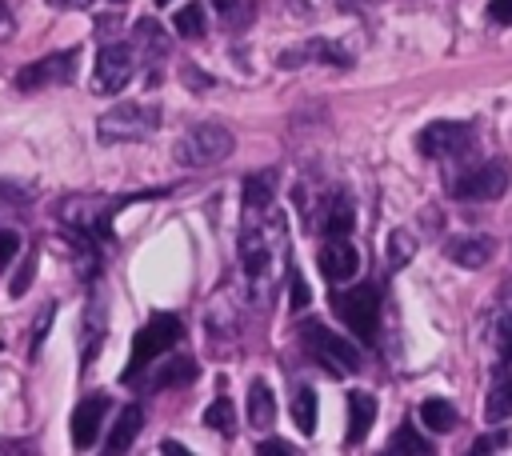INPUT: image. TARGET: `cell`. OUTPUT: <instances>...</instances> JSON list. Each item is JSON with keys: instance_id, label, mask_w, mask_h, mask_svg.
Masks as SVG:
<instances>
[{"instance_id": "5bb4252c", "label": "cell", "mask_w": 512, "mask_h": 456, "mask_svg": "<svg viewBox=\"0 0 512 456\" xmlns=\"http://www.w3.org/2000/svg\"><path fill=\"white\" fill-rule=\"evenodd\" d=\"M140 424H144V408H140V404H124V408L116 412V420H112L108 452H128L132 440H136V432H140Z\"/></svg>"}, {"instance_id": "7402d4cb", "label": "cell", "mask_w": 512, "mask_h": 456, "mask_svg": "<svg viewBox=\"0 0 512 456\" xmlns=\"http://www.w3.org/2000/svg\"><path fill=\"white\" fill-rule=\"evenodd\" d=\"M388 452H412V456H428V452H432V440H428V436H420L412 424H404V428H396V436H392Z\"/></svg>"}, {"instance_id": "44dd1931", "label": "cell", "mask_w": 512, "mask_h": 456, "mask_svg": "<svg viewBox=\"0 0 512 456\" xmlns=\"http://www.w3.org/2000/svg\"><path fill=\"white\" fill-rule=\"evenodd\" d=\"M240 264H244L252 276H264V268H268V244H264L256 232H248V236L240 240Z\"/></svg>"}, {"instance_id": "1f68e13d", "label": "cell", "mask_w": 512, "mask_h": 456, "mask_svg": "<svg viewBox=\"0 0 512 456\" xmlns=\"http://www.w3.org/2000/svg\"><path fill=\"white\" fill-rule=\"evenodd\" d=\"M256 452H260V456H272V452H276V456H296V448L284 444V440H260Z\"/></svg>"}, {"instance_id": "9c48e42d", "label": "cell", "mask_w": 512, "mask_h": 456, "mask_svg": "<svg viewBox=\"0 0 512 456\" xmlns=\"http://www.w3.org/2000/svg\"><path fill=\"white\" fill-rule=\"evenodd\" d=\"M468 144H472V124H460V120H432L416 136V148L424 156H456V152H468Z\"/></svg>"}, {"instance_id": "484cf974", "label": "cell", "mask_w": 512, "mask_h": 456, "mask_svg": "<svg viewBox=\"0 0 512 456\" xmlns=\"http://www.w3.org/2000/svg\"><path fill=\"white\" fill-rule=\"evenodd\" d=\"M492 348L500 360H512V312H500L492 320Z\"/></svg>"}, {"instance_id": "7c38bea8", "label": "cell", "mask_w": 512, "mask_h": 456, "mask_svg": "<svg viewBox=\"0 0 512 456\" xmlns=\"http://www.w3.org/2000/svg\"><path fill=\"white\" fill-rule=\"evenodd\" d=\"M492 252H496V244L488 236H456V240H448V260L460 264V268H484L492 260Z\"/></svg>"}, {"instance_id": "4dcf8cb0", "label": "cell", "mask_w": 512, "mask_h": 456, "mask_svg": "<svg viewBox=\"0 0 512 456\" xmlns=\"http://www.w3.org/2000/svg\"><path fill=\"white\" fill-rule=\"evenodd\" d=\"M32 272H36V256H28V260H24V268H20V276L8 284V292H12V296H24V292H28V284H32Z\"/></svg>"}, {"instance_id": "d590c367", "label": "cell", "mask_w": 512, "mask_h": 456, "mask_svg": "<svg viewBox=\"0 0 512 456\" xmlns=\"http://www.w3.org/2000/svg\"><path fill=\"white\" fill-rule=\"evenodd\" d=\"M492 448H504V436L496 432V436H480L476 444H472V452H492Z\"/></svg>"}, {"instance_id": "8fae6325", "label": "cell", "mask_w": 512, "mask_h": 456, "mask_svg": "<svg viewBox=\"0 0 512 456\" xmlns=\"http://www.w3.org/2000/svg\"><path fill=\"white\" fill-rule=\"evenodd\" d=\"M104 416H108V400H104V396L80 400L76 412H72V444H76V448H92L96 436H100Z\"/></svg>"}, {"instance_id": "52a82bcc", "label": "cell", "mask_w": 512, "mask_h": 456, "mask_svg": "<svg viewBox=\"0 0 512 456\" xmlns=\"http://www.w3.org/2000/svg\"><path fill=\"white\" fill-rule=\"evenodd\" d=\"M72 76H76V52L68 48V52H52L44 60L24 64L12 84L20 92H32V88H48V84H72Z\"/></svg>"}, {"instance_id": "ba28073f", "label": "cell", "mask_w": 512, "mask_h": 456, "mask_svg": "<svg viewBox=\"0 0 512 456\" xmlns=\"http://www.w3.org/2000/svg\"><path fill=\"white\" fill-rule=\"evenodd\" d=\"M504 192H508V168L500 160H488V164L464 172L452 184V196L456 200H500Z\"/></svg>"}, {"instance_id": "603a6c76", "label": "cell", "mask_w": 512, "mask_h": 456, "mask_svg": "<svg viewBox=\"0 0 512 456\" xmlns=\"http://www.w3.org/2000/svg\"><path fill=\"white\" fill-rule=\"evenodd\" d=\"M192 372H196V364H192L188 356H180V360L164 364V368H160V376H152V388H168V384H188V380H192Z\"/></svg>"}, {"instance_id": "d6a6232c", "label": "cell", "mask_w": 512, "mask_h": 456, "mask_svg": "<svg viewBox=\"0 0 512 456\" xmlns=\"http://www.w3.org/2000/svg\"><path fill=\"white\" fill-rule=\"evenodd\" d=\"M488 16H492L496 24H512V0H492V4H488Z\"/></svg>"}, {"instance_id": "8992f818", "label": "cell", "mask_w": 512, "mask_h": 456, "mask_svg": "<svg viewBox=\"0 0 512 456\" xmlns=\"http://www.w3.org/2000/svg\"><path fill=\"white\" fill-rule=\"evenodd\" d=\"M132 68H136V56H132V48H128V44H120V40L104 44V48L96 52L92 92H100V96H112V92H120V88L128 84Z\"/></svg>"}, {"instance_id": "4316f807", "label": "cell", "mask_w": 512, "mask_h": 456, "mask_svg": "<svg viewBox=\"0 0 512 456\" xmlns=\"http://www.w3.org/2000/svg\"><path fill=\"white\" fill-rule=\"evenodd\" d=\"M324 212H328V216H324V232H328V236H344V232L352 228V208H348L344 200L328 204Z\"/></svg>"}, {"instance_id": "4fadbf2b", "label": "cell", "mask_w": 512, "mask_h": 456, "mask_svg": "<svg viewBox=\"0 0 512 456\" xmlns=\"http://www.w3.org/2000/svg\"><path fill=\"white\" fill-rule=\"evenodd\" d=\"M376 424V400L368 392H352L348 396V444H360L368 436V428Z\"/></svg>"}, {"instance_id": "836d02e7", "label": "cell", "mask_w": 512, "mask_h": 456, "mask_svg": "<svg viewBox=\"0 0 512 456\" xmlns=\"http://www.w3.org/2000/svg\"><path fill=\"white\" fill-rule=\"evenodd\" d=\"M52 316H56V308H52V304H48V308H44V312H40V320H36V328H32V352H36V348H40V336H44V328H48V324H52Z\"/></svg>"}, {"instance_id": "6da1fadb", "label": "cell", "mask_w": 512, "mask_h": 456, "mask_svg": "<svg viewBox=\"0 0 512 456\" xmlns=\"http://www.w3.org/2000/svg\"><path fill=\"white\" fill-rule=\"evenodd\" d=\"M180 336H184V324H180L176 316H164V312L152 316V320L132 336V356H128V364H124V384H136L140 368L152 364L160 352H168Z\"/></svg>"}, {"instance_id": "f35d334b", "label": "cell", "mask_w": 512, "mask_h": 456, "mask_svg": "<svg viewBox=\"0 0 512 456\" xmlns=\"http://www.w3.org/2000/svg\"><path fill=\"white\" fill-rule=\"evenodd\" d=\"M156 4H172V0H156Z\"/></svg>"}, {"instance_id": "277c9868", "label": "cell", "mask_w": 512, "mask_h": 456, "mask_svg": "<svg viewBox=\"0 0 512 456\" xmlns=\"http://www.w3.org/2000/svg\"><path fill=\"white\" fill-rule=\"evenodd\" d=\"M232 156V132L224 124H196L192 132L180 136L176 144V160L184 168H204V164H220Z\"/></svg>"}, {"instance_id": "ffe728a7", "label": "cell", "mask_w": 512, "mask_h": 456, "mask_svg": "<svg viewBox=\"0 0 512 456\" xmlns=\"http://www.w3.org/2000/svg\"><path fill=\"white\" fill-rule=\"evenodd\" d=\"M292 420H296V428L304 436L316 432V392L312 388H296V396H292Z\"/></svg>"}, {"instance_id": "ac0fdd59", "label": "cell", "mask_w": 512, "mask_h": 456, "mask_svg": "<svg viewBox=\"0 0 512 456\" xmlns=\"http://www.w3.org/2000/svg\"><path fill=\"white\" fill-rule=\"evenodd\" d=\"M172 28H176V36H184V40H200V36L208 32L204 8H200V4H184V8L172 16Z\"/></svg>"}, {"instance_id": "7a4b0ae2", "label": "cell", "mask_w": 512, "mask_h": 456, "mask_svg": "<svg viewBox=\"0 0 512 456\" xmlns=\"http://www.w3.org/2000/svg\"><path fill=\"white\" fill-rule=\"evenodd\" d=\"M160 124V112L156 108H144V104H116L108 108L100 120H96V136L104 144H132V140H144L152 136Z\"/></svg>"}, {"instance_id": "3957f363", "label": "cell", "mask_w": 512, "mask_h": 456, "mask_svg": "<svg viewBox=\"0 0 512 456\" xmlns=\"http://www.w3.org/2000/svg\"><path fill=\"white\" fill-rule=\"evenodd\" d=\"M332 308H336V316L344 320V328L356 340H372L376 336V324H380V292L372 284H356V288L332 292Z\"/></svg>"}, {"instance_id": "f1b7e54d", "label": "cell", "mask_w": 512, "mask_h": 456, "mask_svg": "<svg viewBox=\"0 0 512 456\" xmlns=\"http://www.w3.org/2000/svg\"><path fill=\"white\" fill-rule=\"evenodd\" d=\"M288 276H292V280H288V284H292V296H288V300H292V308L300 312V308H308V300H312V292H308V284H304V276H300L296 268H292Z\"/></svg>"}, {"instance_id": "74e56055", "label": "cell", "mask_w": 512, "mask_h": 456, "mask_svg": "<svg viewBox=\"0 0 512 456\" xmlns=\"http://www.w3.org/2000/svg\"><path fill=\"white\" fill-rule=\"evenodd\" d=\"M344 4H348V8H356V4H364V8H368V4H376V0H344Z\"/></svg>"}, {"instance_id": "e0dca14e", "label": "cell", "mask_w": 512, "mask_h": 456, "mask_svg": "<svg viewBox=\"0 0 512 456\" xmlns=\"http://www.w3.org/2000/svg\"><path fill=\"white\" fill-rule=\"evenodd\" d=\"M276 196V172H252L244 180V208H264Z\"/></svg>"}, {"instance_id": "e575fe53", "label": "cell", "mask_w": 512, "mask_h": 456, "mask_svg": "<svg viewBox=\"0 0 512 456\" xmlns=\"http://www.w3.org/2000/svg\"><path fill=\"white\" fill-rule=\"evenodd\" d=\"M12 28H16V20H12V8L0 0V40H8V36H12Z\"/></svg>"}, {"instance_id": "d4e9b609", "label": "cell", "mask_w": 512, "mask_h": 456, "mask_svg": "<svg viewBox=\"0 0 512 456\" xmlns=\"http://www.w3.org/2000/svg\"><path fill=\"white\" fill-rule=\"evenodd\" d=\"M216 12L224 16L228 28H248L256 8H252V0H216Z\"/></svg>"}, {"instance_id": "30bf717a", "label": "cell", "mask_w": 512, "mask_h": 456, "mask_svg": "<svg viewBox=\"0 0 512 456\" xmlns=\"http://www.w3.org/2000/svg\"><path fill=\"white\" fill-rule=\"evenodd\" d=\"M316 264H320V276H328L332 284H344V280L356 276L360 256H356V248L344 236H332V244H324V252L316 256Z\"/></svg>"}, {"instance_id": "83f0119b", "label": "cell", "mask_w": 512, "mask_h": 456, "mask_svg": "<svg viewBox=\"0 0 512 456\" xmlns=\"http://www.w3.org/2000/svg\"><path fill=\"white\" fill-rule=\"evenodd\" d=\"M412 256H416L412 236H408V232H392V236H388V268H400V264H408Z\"/></svg>"}, {"instance_id": "8d00e7d4", "label": "cell", "mask_w": 512, "mask_h": 456, "mask_svg": "<svg viewBox=\"0 0 512 456\" xmlns=\"http://www.w3.org/2000/svg\"><path fill=\"white\" fill-rule=\"evenodd\" d=\"M52 8H84V4H92V0H48Z\"/></svg>"}, {"instance_id": "5b68a950", "label": "cell", "mask_w": 512, "mask_h": 456, "mask_svg": "<svg viewBox=\"0 0 512 456\" xmlns=\"http://www.w3.org/2000/svg\"><path fill=\"white\" fill-rule=\"evenodd\" d=\"M304 348H308L332 376H348V372L360 368V352H356L348 340H336V336H332L324 324H316V320L304 324Z\"/></svg>"}, {"instance_id": "2e32d148", "label": "cell", "mask_w": 512, "mask_h": 456, "mask_svg": "<svg viewBox=\"0 0 512 456\" xmlns=\"http://www.w3.org/2000/svg\"><path fill=\"white\" fill-rule=\"evenodd\" d=\"M484 416L496 424V420H508L512 416V360L500 368L492 392H488V404H484Z\"/></svg>"}, {"instance_id": "9a60e30c", "label": "cell", "mask_w": 512, "mask_h": 456, "mask_svg": "<svg viewBox=\"0 0 512 456\" xmlns=\"http://www.w3.org/2000/svg\"><path fill=\"white\" fill-rule=\"evenodd\" d=\"M272 420H276V396L264 380H252V388H248V424L252 428H272Z\"/></svg>"}, {"instance_id": "d6986e66", "label": "cell", "mask_w": 512, "mask_h": 456, "mask_svg": "<svg viewBox=\"0 0 512 456\" xmlns=\"http://www.w3.org/2000/svg\"><path fill=\"white\" fill-rule=\"evenodd\" d=\"M420 420H424L432 432H448V428H456V408H452L448 400L428 396V400L420 404Z\"/></svg>"}, {"instance_id": "cb8c5ba5", "label": "cell", "mask_w": 512, "mask_h": 456, "mask_svg": "<svg viewBox=\"0 0 512 456\" xmlns=\"http://www.w3.org/2000/svg\"><path fill=\"white\" fill-rule=\"evenodd\" d=\"M204 424L208 428H216V432H232V424H236V404L232 400H212L208 408H204Z\"/></svg>"}, {"instance_id": "f546056e", "label": "cell", "mask_w": 512, "mask_h": 456, "mask_svg": "<svg viewBox=\"0 0 512 456\" xmlns=\"http://www.w3.org/2000/svg\"><path fill=\"white\" fill-rule=\"evenodd\" d=\"M16 248H20V236L12 228H0V272L8 268V260L16 256Z\"/></svg>"}]
</instances>
